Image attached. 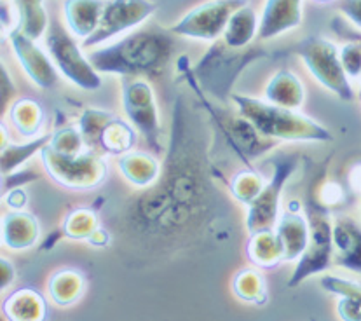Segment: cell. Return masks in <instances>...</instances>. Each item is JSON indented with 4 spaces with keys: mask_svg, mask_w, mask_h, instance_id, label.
Masks as SVG:
<instances>
[{
    "mask_svg": "<svg viewBox=\"0 0 361 321\" xmlns=\"http://www.w3.org/2000/svg\"><path fill=\"white\" fill-rule=\"evenodd\" d=\"M304 21V0H265L260 13V40L295 30Z\"/></svg>",
    "mask_w": 361,
    "mask_h": 321,
    "instance_id": "obj_15",
    "label": "cell"
},
{
    "mask_svg": "<svg viewBox=\"0 0 361 321\" xmlns=\"http://www.w3.org/2000/svg\"><path fill=\"white\" fill-rule=\"evenodd\" d=\"M106 0H63V20L68 32L84 42L97 32Z\"/></svg>",
    "mask_w": 361,
    "mask_h": 321,
    "instance_id": "obj_19",
    "label": "cell"
},
{
    "mask_svg": "<svg viewBox=\"0 0 361 321\" xmlns=\"http://www.w3.org/2000/svg\"><path fill=\"white\" fill-rule=\"evenodd\" d=\"M157 11L154 0H106L102 21L97 32L87 37L80 46L86 51L112 42L145 23Z\"/></svg>",
    "mask_w": 361,
    "mask_h": 321,
    "instance_id": "obj_10",
    "label": "cell"
},
{
    "mask_svg": "<svg viewBox=\"0 0 361 321\" xmlns=\"http://www.w3.org/2000/svg\"><path fill=\"white\" fill-rule=\"evenodd\" d=\"M222 183L204 117L176 97L159 180L126 201L112 220V234L147 255L220 245L231 236Z\"/></svg>",
    "mask_w": 361,
    "mask_h": 321,
    "instance_id": "obj_1",
    "label": "cell"
},
{
    "mask_svg": "<svg viewBox=\"0 0 361 321\" xmlns=\"http://www.w3.org/2000/svg\"><path fill=\"white\" fill-rule=\"evenodd\" d=\"M316 4H330V2H337V0H312Z\"/></svg>",
    "mask_w": 361,
    "mask_h": 321,
    "instance_id": "obj_44",
    "label": "cell"
},
{
    "mask_svg": "<svg viewBox=\"0 0 361 321\" xmlns=\"http://www.w3.org/2000/svg\"><path fill=\"white\" fill-rule=\"evenodd\" d=\"M245 4L248 0H208L183 14L169 32L175 37L215 42L224 37L232 13Z\"/></svg>",
    "mask_w": 361,
    "mask_h": 321,
    "instance_id": "obj_11",
    "label": "cell"
},
{
    "mask_svg": "<svg viewBox=\"0 0 361 321\" xmlns=\"http://www.w3.org/2000/svg\"><path fill=\"white\" fill-rule=\"evenodd\" d=\"M348 186L349 189L361 194V161H356L355 164H351V168H349Z\"/></svg>",
    "mask_w": 361,
    "mask_h": 321,
    "instance_id": "obj_43",
    "label": "cell"
},
{
    "mask_svg": "<svg viewBox=\"0 0 361 321\" xmlns=\"http://www.w3.org/2000/svg\"><path fill=\"white\" fill-rule=\"evenodd\" d=\"M265 183H267V180L264 178L262 173L253 169V166H246L245 169L232 176L227 189H229L232 199H235L241 205L250 206L262 193Z\"/></svg>",
    "mask_w": 361,
    "mask_h": 321,
    "instance_id": "obj_32",
    "label": "cell"
},
{
    "mask_svg": "<svg viewBox=\"0 0 361 321\" xmlns=\"http://www.w3.org/2000/svg\"><path fill=\"white\" fill-rule=\"evenodd\" d=\"M264 99L274 105L298 110L305 103V86L297 73L281 68L272 73L265 84Z\"/></svg>",
    "mask_w": 361,
    "mask_h": 321,
    "instance_id": "obj_21",
    "label": "cell"
},
{
    "mask_svg": "<svg viewBox=\"0 0 361 321\" xmlns=\"http://www.w3.org/2000/svg\"><path fill=\"white\" fill-rule=\"evenodd\" d=\"M293 53L302 60L312 79L342 102H353L355 90L341 61V47L330 39L312 35L298 42Z\"/></svg>",
    "mask_w": 361,
    "mask_h": 321,
    "instance_id": "obj_7",
    "label": "cell"
},
{
    "mask_svg": "<svg viewBox=\"0 0 361 321\" xmlns=\"http://www.w3.org/2000/svg\"><path fill=\"white\" fill-rule=\"evenodd\" d=\"M37 178H39V175H37L35 171H32V169H27V168L18 169V171L11 173V175L4 176V178H2V193H4V190L14 189V187H25L27 183H30Z\"/></svg>",
    "mask_w": 361,
    "mask_h": 321,
    "instance_id": "obj_38",
    "label": "cell"
},
{
    "mask_svg": "<svg viewBox=\"0 0 361 321\" xmlns=\"http://www.w3.org/2000/svg\"><path fill=\"white\" fill-rule=\"evenodd\" d=\"M175 33L142 28L133 30L121 39L87 51L91 63L102 75L159 77L171 63L176 51Z\"/></svg>",
    "mask_w": 361,
    "mask_h": 321,
    "instance_id": "obj_2",
    "label": "cell"
},
{
    "mask_svg": "<svg viewBox=\"0 0 361 321\" xmlns=\"http://www.w3.org/2000/svg\"><path fill=\"white\" fill-rule=\"evenodd\" d=\"M117 169L131 187L143 190L152 187L159 180L163 162L157 159V154L133 149L117 157Z\"/></svg>",
    "mask_w": 361,
    "mask_h": 321,
    "instance_id": "obj_18",
    "label": "cell"
},
{
    "mask_svg": "<svg viewBox=\"0 0 361 321\" xmlns=\"http://www.w3.org/2000/svg\"><path fill=\"white\" fill-rule=\"evenodd\" d=\"M232 291L239 301L252 305H265L269 301V289L262 269L259 267H245L235 272L232 279Z\"/></svg>",
    "mask_w": 361,
    "mask_h": 321,
    "instance_id": "obj_30",
    "label": "cell"
},
{
    "mask_svg": "<svg viewBox=\"0 0 361 321\" xmlns=\"http://www.w3.org/2000/svg\"><path fill=\"white\" fill-rule=\"evenodd\" d=\"M39 156L46 175L61 189L87 193L98 189L109 176V164L94 150L68 156L47 143Z\"/></svg>",
    "mask_w": 361,
    "mask_h": 321,
    "instance_id": "obj_5",
    "label": "cell"
},
{
    "mask_svg": "<svg viewBox=\"0 0 361 321\" xmlns=\"http://www.w3.org/2000/svg\"><path fill=\"white\" fill-rule=\"evenodd\" d=\"M334 264L361 276V227L349 217L334 219Z\"/></svg>",
    "mask_w": 361,
    "mask_h": 321,
    "instance_id": "obj_16",
    "label": "cell"
},
{
    "mask_svg": "<svg viewBox=\"0 0 361 321\" xmlns=\"http://www.w3.org/2000/svg\"><path fill=\"white\" fill-rule=\"evenodd\" d=\"M297 168V157H281L274 162V171L267 180L259 198L248 206L246 212V229L248 234L274 229L281 215V195L286 182L292 178Z\"/></svg>",
    "mask_w": 361,
    "mask_h": 321,
    "instance_id": "obj_12",
    "label": "cell"
},
{
    "mask_svg": "<svg viewBox=\"0 0 361 321\" xmlns=\"http://www.w3.org/2000/svg\"><path fill=\"white\" fill-rule=\"evenodd\" d=\"M121 102H123L126 119L145 138L150 150L157 156H164L168 149L166 133L156 95L149 80L143 77L124 79L123 87H121Z\"/></svg>",
    "mask_w": 361,
    "mask_h": 321,
    "instance_id": "obj_8",
    "label": "cell"
},
{
    "mask_svg": "<svg viewBox=\"0 0 361 321\" xmlns=\"http://www.w3.org/2000/svg\"><path fill=\"white\" fill-rule=\"evenodd\" d=\"M102 227L99 222L98 206H84V208H75L70 212L61 222L58 234L60 238L72 239V241H86Z\"/></svg>",
    "mask_w": 361,
    "mask_h": 321,
    "instance_id": "obj_31",
    "label": "cell"
},
{
    "mask_svg": "<svg viewBox=\"0 0 361 321\" xmlns=\"http://www.w3.org/2000/svg\"><path fill=\"white\" fill-rule=\"evenodd\" d=\"M2 315L11 321H44L47 320L49 309L40 291L28 289H16L2 301Z\"/></svg>",
    "mask_w": 361,
    "mask_h": 321,
    "instance_id": "obj_20",
    "label": "cell"
},
{
    "mask_svg": "<svg viewBox=\"0 0 361 321\" xmlns=\"http://www.w3.org/2000/svg\"><path fill=\"white\" fill-rule=\"evenodd\" d=\"M49 145L54 150H58V152L68 154V156H75V154H82L86 150H91L77 124L75 126H66L65 124V126L54 129Z\"/></svg>",
    "mask_w": 361,
    "mask_h": 321,
    "instance_id": "obj_34",
    "label": "cell"
},
{
    "mask_svg": "<svg viewBox=\"0 0 361 321\" xmlns=\"http://www.w3.org/2000/svg\"><path fill=\"white\" fill-rule=\"evenodd\" d=\"M246 257L252 262V265L262 269V271H272V269L279 267L285 262V252H283V245L276 234V229L250 234Z\"/></svg>",
    "mask_w": 361,
    "mask_h": 321,
    "instance_id": "obj_25",
    "label": "cell"
},
{
    "mask_svg": "<svg viewBox=\"0 0 361 321\" xmlns=\"http://www.w3.org/2000/svg\"><path fill=\"white\" fill-rule=\"evenodd\" d=\"M260 14L250 4H245L232 13L222 40L232 49H245L259 39Z\"/></svg>",
    "mask_w": 361,
    "mask_h": 321,
    "instance_id": "obj_22",
    "label": "cell"
},
{
    "mask_svg": "<svg viewBox=\"0 0 361 321\" xmlns=\"http://www.w3.org/2000/svg\"><path fill=\"white\" fill-rule=\"evenodd\" d=\"M305 215L309 220V245L297 260L295 271L288 279V289H297L309 278L329 271L334 264V220L330 210L322 206L318 199L309 193L304 202Z\"/></svg>",
    "mask_w": 361,
    "mask_h": 321,
    "instance_id": "obj_6",
    "label": "cell"
},
{
    "mask_svg": "<svg viewBox=\"0 0 361 321\" xmlns=\"http://www.w3.org/2000/svg\"><path fill=\"white\" fill-rule=\"evenodd\" d=\"M323 290L337 295V315L344 321H361V285L353 279L337 274H325L322 278Z\"/></svg>",
    "mask_w": 361,
    "mask_h": 321,
    "instance_id": "obj_23",
    "label": "cell"
},
{
    "mask_svg": "<svg viewBox=\"0 0 361 321\" xmlns=\"http://www.w3.org/2000/svg\"><path fill=\"white\" fill-rule=\"evenodd\" d=\"M16 278H18V272H16V267H14V264L11 262V258L7 257L0 258V290L6 291L7 289H11V286L16 283Z\"/></svg>",
    "mask_w": 361,
    "mask_h": 321,
    "instance_id": "obj_41",
    "label": "cell"
},
{
    "mask_svg": "<svg viewBox=\"0 0 361 321\" xmlns=\"http://www.w3.org/2000/svg\"><path fill=\"white\" fill-rule=\"evenodd\" d=\"M341 61L349 79H361V42L351 40L341 47Z\"/></svg>",
    "mask_w": 361,
    "mask_h": 321,
    "instance_id": "obj_36",
    "label": "cell"
},
{
    "mask_svg": "<svg viewBox=\"0 0 361 321\" xmlns=\"http://www.w3.org/2000/svg\"><path fill=\"white\" fill-rule=\"evenodd\" d=\"M4 40H9L14 58L37 87L44 91L56 87L58 80H60V75H58L60 72H58L49 51H44L39 46V40L30 39L20 30L11 32Z\"/></svg>",
    "mask_w": 361,
    "mask_h": 321,
    "instance_id": "obj_13",
    "label": "cell"
},
{
    "mask_svg": "<svg viewBox=\"0 0 361 321\" xmlns=\"http://www.w3.org/2000/svg\"><path fill=\"white\" fill-rule=\"evenodd\" d=\"M16 7L18 25L16 30L25 33L33 40H40L51 27V16L44 0H11Z\"/></svg>",
    "mask_w": 361,
    "mask_h": 321,
    "instance_id": "obj_28",
    "label": "cell"
},
{
    "mask_svg": "<svg viewBox=\"0 0 361 321\" xmlns=\"http://www.w3.org/2000/svg\"><path fill=\"white\" fill-rule=\"evenodd\" d=\"M267 56V51L262 47L232 49L224 40H215L197 65L192 66V72L202 93L215 98H231L238 77L257 60Z\"/></svg>",
    "mask_w": 361,
    "mask_h": 321,
    "instance_id": "obj_4",
    "label": "cell"
},
{
    "mask_svg": "<svg viewBox=\"0 0 361 321\" xmlns=\"http://www.w3.org/2000/svg\"><path fill=\"white\" fill-rule=\"evenodd\" d=\"M304 205L298 201H290L288 208L283 210L276 224V234L283 245L285 262H297L309 245V220L307 215H302L300 210Z\"/></svg>",
    "mask_w": 361,
    "mask_h": 321,
    "instance_id": "obj_14",
    "label": "cell"
},
{
    "mask_svg": "<svg viewBox=\"0 0 361 321\" xmlns=\"http://www.w3.org/2000/svg\"><path fill=\"white\" fill-rule=\"evenodd\" d=\"M229 99L238 109L239 116L250 121L265 138L274 142H334V133L329 128L295 109H286L267 99L239 93H232Z\"/></svg>",
    "mask_w": 361,
    "mask_h": 321,
    "instance_id": "obj_3",
    "label": "cell"
},
{
    "mask_svg": "<svg viewBox=\"0 0 361 321\" xmlns=\"http://www.w3.org/2000/svg\"><path fill=\"white\" fill-rule=\"evenodd\" d=\"M112 241H114L112 231H106V229L102 225V227H99L98 231L87 239V245L94 246V248H105V246H109Z\"/></svg>",
    "mask_w": 361,
    "mask_h": 321,
    "instance_id": "obj_42",
    "label": "cell"
},
{
    "mask_svg": "<svg viewBox=\"0 0 361 321\" xmlns=\"http://www.w3.org/2000/svg\"><path fill=\"white\" fill-rule=\"evenodd\" d=\"M46 46L56 65L58 72L66 80L82 91H98L102 87V73L91 63L84 47L77 44V39L61 27L56 20H51V27L46 33Z\"/></svg>",
    "mask_w": 361,
    "mask_h": 321,
    "instance_id": "obj_9",
    "label": "cell"
},
{
    "mask_svg": "<svg viewBox=\"0 0 361 321\" xmlns=\"http://www.w3.org/2000/svg\"><path fill=\"white\" fill-rule=\"evenodd\" d=\"M40 224L27 210L7 212L2 217V245L9 252H25L39 243Z\"/></svg>",
    "mask_w": 361,
    "mask_h": 321,
    "instance_id": "obj_17",
    "label": "cell"
},
{
    "mask_svg": "<svg viewBox=\"0 0 361 321\" xmlns=\"http://www.w3.org/2000/svg\"><path fill=\"white\" fill-rule=\"evenodd\" d=\"M28 205V193L25 187H14V189L4 190V206L7 212H16V210H25Z\"/></svg>",
    "mask_w": 361,
    "mask_h": 321,
    "instance_id": "obj_39",
    "label": "cell"
},
{
    "mask_svg": "<svg viewBox=\"0 0 361 321\" xmlns=\"http://www.w3.org/2000/svg\"><path fill=\"white\" fill-rule=\"evenodd\" d=\"M14 131L21 138H35L42 135L44 123H46V112L42 103L33 98H18L9 107L6 114Z\"/></svg>",
    "mask_w": 361,
    "mask_h": 321,
    "instance_id": "obj_24",
    "label": "cell"
},
{
    "mask_svg": "<svg viewBox=\"0 0 361 321\" xmlns=\"http://www.w3.org/2000/svg\"><path fill=\"white\" fill-rule=\"evenodd\" d=\"M312 195L318 199V202L322 206H325L326 210H334L335 206H341L345 199L344 187L337 182H323L319 183L318 189L311 190Z\"/></svg>",
    "mask_w": 361,
    "mask_h": 321,
    "instance_id": "obj_35",
    "label": "cell"
},
{
    "mask_svg": "<svg viewBox=\"0 0 361 321\" xmlns=\"http://www.w3.org/2000/svg\"><path fill=\"white\" fill-rule=\"evenodd\" d=\"M136 140H138V131L133 126L130 121H124L121 117H114L99 136L98 150L109 156H123L135 149Z\"/></svg>",
    "mask_w": 361,
    "mask_h": 321,
    "instance_id": "obj_27",
    "label": "cell"
},
{
    "mask_svg": "<svg viewBox=\"0 0 361 321\" xmlns=\"http://www.w3.org/2000/svg\"><path fill=\"white\" fill-rule=\"evenodd\" d=\"M0 75H2V116L6 117L7 110H9V107L13 105L14 97H16V86H14V80L13 77H11L6 63H2Z\"/></svg>",
    "mask_w": 361,
    "mask_h": 321,
    "instance_id": "obj_40",
    "label": "cell"
},
{
    "mask_svg": "<svg viewBox=\"0 0 361 321\" xmlns=\"http://www.w3.org/2000/svg\"><path fill=\"white\" fill-rule=\"evenodd\" d=\"M53 138V131L42 133L40 136L30 138L28 142L23 143H13V142H4L2 143V178L4 176L11 175V173L18 171V169L25 168L28 161L33 156L40 154V150L47 145Z\"/></svg>",
    "mask_w": 361,
    "mask_h": 321,
    "instance_id": "obj_29",
    "label": "cell"
},
{
    "mask_svg": "<svg viewBox=\"0 0 361 321\" xmlns=\"http://www.w3.org/2000/svg\"><path fill=\"white\" fill-rule=\"evenodd\" d=\"M86 278L77 269H60L47 281V295L53 304L60 308H70L84 297Z\"/></svg>",
    "mask_w": 361,
    "mask_h": 321,
    "instance_id": "obj_26",
    "label": "cell"
},
{
    "mask_svg": "<svg viewBox=\"0 0 361 321\" xmlns=\"http://www.w3.org/2000/svg\"><path fill=\"white\" fill-rule=\"evenodd\" d=\"M337 9L356 30L361 32V0H337Z\"/></svg>",
    "mask_w": 361,
    "mask_h": 321,
    "instance_id": "obj_37",
    "label": "cell"
},
{
    "mask_svg": "<svg viewBox=\"0 0 361 321\" xmlns=\"http://www.w3.org/2000/svg\"><path fill=\"white\" fill-rule=\"evenodd\" d=\"M114 114L109 112L105 109H99V107H86L80 112L79 119H77V126H79L80 133H82L84 140H86L87 147L91 150L97 152L99 136H102L103 129L106 124L114 119Z\"/></svg>",
    "mask_w": 361,
    "mask_h": 321,
    "instance_id": "obj_33",
    "label": "cell"
}]
</instances>
